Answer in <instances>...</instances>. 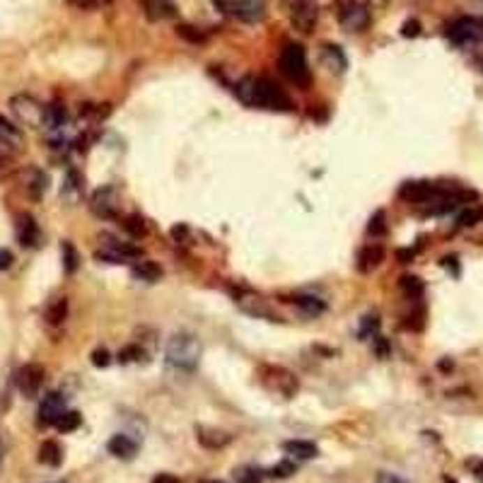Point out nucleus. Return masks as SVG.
I'll return each mask as SVG.
<instances>
[{
    "instance_id": "3",
    "label": "nucleus",
    "mask_w": 483,
    "mask_h": 483,
    "mask_svg": "<svg viewBox=\"0 0 483 483\" xmlns=\"http://www.w3.org/2000/svg\"><path fill=\"white\" fill-rule=\"evenodd\" d=\"M278 66H281L283 75L290 82H295L297 87H302V90L309 87V82H312V70H309L307 54H304V49L300 44H288L285 49H283Z\"/></svg>"
},
{
    "instance_id": "48",
    "label": "nucleus",
    "mask_w": 483,
    "mask_h": 483,
    "mask_svg": "<svg viewBox=\"0 0 483 483\" xmlns=\"http://www.w3.org/2000/svg\"><path fill=\"white\" fill-rule=\"evenodd\" d=\"M413 254H416L413 249H401L399 251V261H401V264H408V261L413 259Z\"/></svg>"
},
{
    "instance_id": "46",
    "label": "nucleus",
    "mask_w": 483,
    "mask_h": 483,
    "mask_svg": "<svg viewBox=\"0 0 483 483\" xmlns=\"http://www.w3.org/2000/svg\"><path fill=\"white\" fill-rule=\"evenodd\" d=\"M13 254H10L8 249H0V271H5V269H10L13 266Z\"/></svg>"
},
{
    "instance_id": "50",
    "label": "nucleus",
    "mask_w": 483,
    "mask_h": 483,
    "mask_svg": "<svg viewBox=\"0 0 483 483\" xmlns=\"http://www.w3.org/2000/svg\"><path fill=\"white\" fill-rule=\"evenodd\" d=\"M443 483H456V481H454V479H449V476H445Z\"/></svg>"
},
{
    "instance_id": "15",
    "label": "nucleus",
    "mask_w": 483,
    "mask_h": 483,
    "mask_svg": "<svg viewBox=\"0 0 483 483\" xmlns=\"http://www.w3.org/2000/svg\"><path fill=\"white\" fill-rule=\"evenodd\" d=\"M196 440L206 449H223L225 445H230L232 435L223 433V430H215V428H206V425H198V428H196Z\"/></svg>"
},
{
    "instance_id": "4",
    "label": "nucleus",
    "mask_w": 483,
    "mask_h": 483,
    "mask_svg": "<svg viewBox=\"0 0 483 483\" xmlns=\"http://www.w3.org/2000/svg\"><path fill=\"white\" fill-rule=\"evenodd\" d=\"M259 380L269 392H276V394H281V396H285V399L295 396V392H297L295 375H292L290 370H285V367L264 365V367H261V372H259Z\"/></svg>"
},
{
    "instance_id": "39",
    "label": "nucleus",
    "mask_w": 483,
    "mask_h": 483,
    "mask_svg": "<svg viewBox=\"0 0 483 483\" xmlns=\"http://www.w3.org/2000/svg\"><path fill=\"white\" fill-rule=\"evenodd\" d=\"M140 358H145V353H143V348H138V345H126V348L119 353V362H138Z\"/></svg>"
},
{
    "instance_id": "28",
    "label": "nucleus",
    "mask_w": 483,
    "mask_h": 483,
    "mask_svg": "<svg viewBox=\"0 0 483 483\" xmlns=\"http://www.w3.org/2000/svg\"><path fill=\"white\" fill-rule=\"evenodd\" d=\"M66 109L61 107V104H49L46 107V114H44V128L49 131V133H54V131H61L66 128Z\"/></svg>"
},
{
    "instance_id": "13",
    "label": "nucleus",
    "mask_w": 483,
    "mask_h": 483,
    "mask_svg": "<svg viewBox=\"0 0 483 483\" xmlns=\"http://www.w3.org/2000/svg\"><path fill=\"white\" fill-rule=\"evenodd\" d=\"M66 413V396L59 392H51L41 399L39 403V423L41 425H56V421Z\"/></svg>"
},
{
    "instance_id": "22",
    "label": "nucleus",
    "mask_w": 483,
    "mask_h": 483,
    "mask_svg": "<svg viewBox=\"0 0 483 483\" xmlns=\"http://www.w3.org/2000/svg\"><path fill=\"white\" fill-rule=\"evenodd\" d=\"M322 61H324V66H327L332 73H343L345 66H348V61H345L343 51H341L339 46H334V44H327V46H324Z\"/></svg>"
},
{
    "instance_id": "44",
    "label": "nucleus",
    "mask_w": 483,
    "mask_h": 483,
    "mask_svg": "<svg viewBox=\"0 0 483 483\" xmlns=\"http://www.w3.org/2000/svg\"><path fill=\"white\" fill-rule=\"evenodd\" d=\"M375 350L380 358H387V355H389V343H387L382 336H375Z\"/></svg>"
},
{
    "instance_id": "36",
    "label": "nucleus",
    "mask_w": 483,
    "mask_h": 483,
    "mask_svg": "<svg viewBox=\"0 0 483 483\" xmlns=\"http://www.w3.org/2000/svg\"><path fill=\"white\" fill-rule=\"evenodd\" d=\"M401 288H403V292H406V295H411V297H421L423 295V283H421V278H416V276H403L401 278Z\"/></svg>"
},
{
    "instance_id": "53",
    "label": "nucleus",
    "mask_w": 483,
    "mask_h": 483,
    "mask_svg": "<svg viewBox=\"0 0 483 483\" xmlns=\"http://www.w3.org/2000/svg\"><path fill=\"white\" fill-rule=\"evenodd\" d=\"M208 483H218V481H208Z\"/></svg>"
},
{
    "instance_id": "17",
    "label": "nucleus",
    "mask_w": 483,
    "mask_h": 483,
    "mask_svg": "<svg viewBox=\"0 0 483 483\" xmlns=\"http://www.w3.org/2000/svg\"><path fill=\"white\" fill-rule=\"evenodd\" d=\"M107 449L114 456H119V459H133L135 452H138V443H135V440H131L128 435L119 433V435H114V438L109 440Z\"/></svg>"
},
{
    "instance_id": "43",
    "label": "nucleus",
    "mask_w": 483,
    "mask_h": 483,
    "mask_svg": "<svg viewBox=\"0 0 483 483\" xmlns=\"http://www.w3.org/2000/svg\"><path fill=\"white\" fill-rule=\"evenodd\" d=\"M401 34L403 36H418L421 34V22H418V20H406L401 27Z\"/></svg>"
},
{
    "instance_id": "11",
    "label": "nucleus",
    "mask_w": 483,
    "mask_h": 483,
    "mask_svg": "<svg viewBox=\"0 0 483 483\" xmlns=\"http://www.w3.org/2000/svg\"><path fill=\"white\" fill-rule=\"evenodd\" d=\"M230 13L246 24H259L266 20L269 5H266V0H237L230 5Z\"/></svg>"
},
{
    "instance_id": "42",
    "label": "nucleus",
    "mask_w": 483,
    "mask_h": 483,
    "mask_svg": "<svg viewBox=\"0 0 483 483\" xmlns=\"http://www.w3.org/2000/svg\"><path fill=\"white\" fill-rule=\"evenodd\" d=\"M70 5H75V8H80V10H97V8H102V5H107L109 0H68Z\"/></svg>"
},
{
    "instance_id": "2",
    "label": "nucleus",
    "mask_w": 483,
    "mask_h": 483,
    "mask_svg": "<svg viewBox=\"0 0 483 483\" xmlns=\"http://www.w3.org/2000/svg\"><path fill=\"white\" fill-rule=\"evenodd\" d=\"M201 341L193 334H174L167 343L165 362L177 372H193L201 360Z\"/></svg>"
},
{
    "instance_id": "34",
    "label": "nucleus",
    "mask_w": 483,
    "mask_h": 483,
    "mask_svg": "<svg viewBox=\"0 0 483 483\" xmlns=\"http://www.w3.org/2000/svg\"><path fill=\"white\" fill-rule=\"evenodd\" d=\"M367 232H370L372 237H382V235L387 232V215H385V211H377L375 215H372L370 225H367Z\"/></svg>"
},
{
    "instance_id": "37",
    "label": "nucleus",
    "mask_w": 483,
    "mask_h": 483,
    "mask_svg": "<svg viewBox=\"0 0 483 483\" xmlns=\"http://www.w3.org/2000/svg\"><path fill=\"white\" fill-rule=\"evenodd\" d=\"M295 469H297L295 461L285 459V461H281V464L273 466V469H269V476H273V479H288V476L295 474Z\"/></svg>"
},
{
    "instance_id": "6",
    "label": "nucleus",
    "mask_w": 483,
    "mask_h": 483,
    "mask_svg": "<svg viewBox=\"0 0 483 483\" xmlns=\"http://www.w3.org/2000/svg\"><path fill=\"white\" fill-rule=\"evenodd\" d=\"M10 109H13L15 119H17L22 126H29V128H44L46 107H41L34 97H29V94H17V97L10 99Z\"/></svg>"
},
{
    "instance_id": "26",
    "label": "nucleus",
    "mask_w": 483,
    "mask_h": 483,
    "mask_svg": "<svg viewBox=\"0 0 483 483\" xmlns=\"http://www.w3.org/2000/svg\"><path fill=\"white\" fill-rule=\"evenodd\" d=\"M0 145H8L10 150H17L22 145V133L15 124L0 117Z\"/></svg>"
},
{
    "instance_id": "38",
    "label": "nucleus",
    "mask_w": 483,
    "mask_h": 483,
    "mask_svg": "<svg viewBox=\"0 0 483 483\" xmlns=\"http://www.w3.org/2000/svg\"><path fill=\"white\" fill-rule=\"evenodd\" d=\"M481 218H483V213L479 208H471V211H464L456 218V225H459V228H471V225H476Z\"/></svg>"
},
{
    "instance_id": "51",
    "label": "nucleus",
    "mask_w": 483,
    "mask_h": 483,
    "mask_svg": "<svg viewBox=\"0 0 483 483\" xmlns=\"http://www.w3.org/2000/svg\"><path fill=\"white\" fill-rule=\"evenodd\" d=\"M0 466H3V449H0Z\"/></svg>"
},
{
    "instance_id": "10",
    "label": "nucleus",
    "mask_w": 483,
    "mask_h": 483,
    "mask_svg": "<svg viewBox=\"0 0 483 483\" xmlns=\"http://www.w3.org/2000/svg\"><path fill=\"white\" fill-rule=\"evenodd\" d=\"M15 385H17V389L27 399H34L36 394H39L41 385H44V367H41L39 362H27V365H22L17 370V375H15Z\"/></svg>"
},
{
    "instance_id": "16",
    "label": "nucleus",
    "mask_w": 483,
    "mask_h": 483,
    "mask_svg": "<svg viewBox=\"0 0 483 483\" xmlns=\"http://www.w3.org/2000/svg\"><path fill=\"white\" fill-rule=\"evenodd\" d=\"M438 191H440V186H435V184H430V181H408V184H403L401 196L408 198V201L425 203L430 196H435Z\"/></svg>"
},
{
    "instance_id": "30",
    "label": "nucleus",
    "mask_w": 483,
    "mask_h": 483,
    "mask_svg": "<svg viewBox=\"0 0 483 483\" xmlns=\"http://www.w3.org/2000/svg\"><path fill=\"white\" fill-rule=\"evenodd\" d=\"M77 266H80V256H77L75 246H73L70 242H63V271H66L68 276H73V273L77 271Z\"/></svg>"
},
{
    "instance_id": "32",
    "label": "nucleus",
    "mask_w": 483,
    "mask_h": 483,
    "mask_svg": "<svg viewBox=\"0 0 483 483\" xmlns=\"http://www.w3.org/2000/svg\"><path fill=\"white\" fill-rule=\"evenodd\" d=\"M235 479H237V483H261L264 471L256 469V466H239V469H235Z\"/></svg>"
},
{
    "instance_id": "35",
    "label": "nucleus",
    "mask_w": 483,
    "mask_h": 483,
    "mask_svg": "<svg viewBox=\"0 0 483 483\" xmlns=\"http://www.w3.org/2000/svg\"><path fill=\"white\" fill-rule=\"evenodd\" d=\"M177 34H179L181 39L191 41V44H203V41H206V34H203L201 29L191 27V24H179V27H177Z\"/></svg>"
},
{
    "instance_id": "9",
    "label": "nucleus",
    "mask_w": 483,
    "mask_h": 483,
    "mask_svg": "<svg viewBox=\"0 0 483 483\" xmlns=\"http://www.w3.org/2000/svg\"><path fill=\"white\" fill-rule=\"evenodd\" d=\"M121 208V193L117 186L107 184V186L97 188L90 198V211L102 220H114Z\"/></svg>"
},
{
    "instance_id": "45",
    "label": "nucleus",
    "mask_w": 483,
    "mask_h": 483,
    "mask_svg": "<svg viewBox=\"0 0 483 483\" xmlns=\"http://www.w3.org/2000/svg\"><path fill=\"white\" fill-rule=\"evenodd\" d=\"M377 483H406V481L396 474H389V471H380L377 474Z\"/></svg>"
},
{
    "instance_id": "23",
    "label": "nucleus",
    "mask_w": 483,
    "mask_h": 483,
    "mask_svg": "<svg viewBox=\"0 0 483 483\" xmlns=\"http://www.w3.org/2000/svg\"><path fill=\"white\" fill-rule=\"evenodd\" d=\"M131 276H133L135 281H143V283H157L162 278V269L155 261H138V264L131 269Z\"/></svg>"
},
{
    "instance_id": "12",
    "label": "nucleus",
    "mask_w": 483,
    "mask_h": 483,
    "mask_svg": "<svg viewBox=\"0 0 483 483\" xmlns=\"http://www.w3.org/2000/svg\"><path fill=\"white\" fill-rule=\"evenodd\" d=\"M135 256H140V249L128 244H117L114 239L104 242L102 249L94 251V259L104 261V264H126V261L135 259Z\"/></svg>"
},
{
    "instance_id": "1",
    "label": "nucleus",
    "mask_w": 483,
    "mask_h": 483,
    "mask_svg": "<svg viewBox=\"0 0 483 483\" xmlns=\"http://www.w3.org/2000/svg\"><path fill=\"white\" fill-rule=\"evenodd\" d=\"M235 94H237L239 102L246 104V107L271 109V112H292L290 97L276 82L269 80V77H261V75L242 77L237 87H235Z\"/></svg>"
},
{
    "instance_id": "20",
    "label": "nucleus",
    "mask_w": 483,
    "mask_h": 483,
    "mask_svg": "<svg viewBox=\"0 0 483 483\" xmlns=\"http://www.w3.org/2000/svg\"><path fill=\"white\" fill-rule=\"evenodd\" d=\"M239 307L244 309L246 314H251V317H266L271 319V322H276L278 317H273V312L269 309V304H266L264 300H259V297L249 295V297H237Z\"/></svg>"
},
{
    "instance_id": "25",
    "label": "nucleus",
    "mask_w": 483,
    "mask_h": 483,
    "mask_svg": "<svg viewBox=\"0 0 483 483\" xmlns=\"http://www.w3.org/2000/svg\"><path fill=\"white\" fill-rule=\"evenodd\" d=\"M61 196L66 198L68 203H77V201H80V196H82V177L77 174L75 170L68 172L66 184H63V188H61Z\"/></svg>"
},
{
    "instance_id": "41",
    "label": "nucleus",
    "mask_w": 483,
    "mask_h": 483,
    "mask_svg": "<svg viewBox=\"0 0 483 483\" xmlns=\"http://www.w3.org/2000/svg\"><path fill=\"white\" fill-rule=\"evenodd\" d=\"M109 362H112V355H109L107 348H97L92 353V365L94 367H107Z\"/></svg>"
},
{
    "instance_id": "18",
    "label": "nucleus",
    "mask_w": 483,
    "mask_h": 483,
    "mask_svg": "<svg viewBox=\"0 0 483 483\" xmlns=\"http://www.w3.org/2000/svg\"><path fill=\"white\" fill-rule=\"evenodd\" d=\"M382 261H385V249H382L380 244H367L358 254V271L370 273L372 269H377Z\"/></svg>"
},
{
    "instance_id": "7",
    "label": "nucleus",
    "mask_w": 483,
    "mask_h": 483,
    "mask_svg": "<svg viewBox=\"0 0 483 483\" xmlns=\"http://www.w3.org/2000/svg\"><path fill=\"white\" fill-rule=\"evenodd\" d=\"M449 41L456 46H471L483 41V20L481 17H459L447 27Z\"/></svg>"
},
{
    "instance_id": "40",
    "label": "nucleus",
    "mask_w": 483,
    "mask_h": 483,
    "mask_svg": "<svg viewBox=\"0 0 483 483\" xmlns=\"http://www.w3.org/2000/svg\"><path fill=\"white\" fill-rule=\"evenodd\" d=\"M377 327H380V322H377V317H365V319H362V327H360L358 336H360L362 341L370 339V336H375Z\"/></svg>"
},
{
    "instance_id": "52",
    "label": "nucleus",
    "mask_w": 483,
    "mask_h": 483,
    "mask_svg": "<svg viewBox=\"0 0 483 483\" xmlns=\"http://www.w3.org/2000/svg\"><path fill=\"white\" fill-rule=\"evenodd\" d=\"M479 66H481V68H483V59H479Z\"/></svg>"
},
{
    "instance_id": "33",
    "label": "nucleus",
    "mask_w": 483,
    "mask_h": 483,
    "mask_svg": "<svg viewBox=\"0 0 483 483\" xmlns=\"http://www.w3.org/2000/svg\"><path fill=\"white\" fill-rule=\"evenodd\" d=\"M121 225H124L126 232H131L133 237H143V235H145V223H143V218H140V215H135V213L121 220Z\"/></svg>"
},
{
    "instance_id": "21",
    "label": "nucleus",
    "mask_w": 483,
    "mask_h": 483,
    "mask_svg": "<svg viewBox=\"0 0 483 483\" xmlns=\"http://www.w3.org/2000/svg\"><path fill=\"white\" fill-rule=\"evenodd\" d=\"M283 449L295 459H312V456L319 454L317 445L307 443V440H288V443H283Z\"/></svg>"
},
{
    "instance_id": "14",
    "label": "nucleus",
    "mask_w": 483,
    "mask_h": 483,
    "mask_svg": "<svg viewBox=\"0 0 483 483\" xmlns=\"http://www.w3.org/2000/svg\"><path fill=\"white\" fill-rule=\"evenodd\" d=\"M15 235H17V242L22 246H39V239H41L39 225H36V220L29 213L17 215V220H15Z\"/></svg>"
},
{
    "instance_id": "49",
    "label": "nucleus",
    "mask_w": 483,
    "mask_h": 483,
    "mask_svg": "<svg viewBox=\"0 0 483 483\" xmlns=\"http://www.w3.org/2000/svg\"><path fill=\"white\" fill-rule=\"evenodd\" d=\"M155 483H177L174 476H167V474H162V476H157Z\"/></svg>"
},
{
    "instance_id": "29",
    "label": "nucleus",
    "mask_w": 483,
    "mask_h": 483,
    "mask_svg": "<svg viewBox=\"0 0 483 483\" xmlns=\"http://www.w3.org/2000/svg\"><path fill=\"white\" fill-rule=\"evenodd\" d=\"M66 314H68V300L66 297H59V300H54L46 307V322L59 327V324H63V319H66Z\"/></svg>"
},
{
    "instance_id": "19",
    "label": "nucleus",
    "mask_w": 483,
    "mask_h": 483,
    "mask_svg": "<svg viewBox=\"0 0 483 483\" xmlns=\"http://www.w3.org/2000/svg\"><path fill=\"white\" fill-rule=\"evenodd\" d=\"M145 15L150 22H160V20H172L177 10L174 5H170V0H145Z\"/></svg>"
},
{
    "instance_id": "5",
    "label": "nucleus",
    "mask_w": 483,
    "mask_h": 483,
    "mask_svg": "<svg viewBox=\"0 0 483 483\" xmlns=\"http://www.w3.org/2000/svg\"><path fill=\"white\" fill-rule=\"evenodd\" d=\"M290 24L302 34H312L319 20V5L317 0H285Z\"/></svg>"
},
{
    "instance_id": "47",
    "label": "nucleus",
    "mask_w": 483,
    "mask_h": 483,
    "mask_svg": "<svg viewBox=\"0 0 483 483\" xmlns=\"http://www.w3.org/2000/svg\"><path fill=\"white\" fill-rule=\"evenodd\" d=\"M469 469L474 471V476L483 483V461H476V459H471L469 461Z\"/></svg>"
},
{
    "instance_id": "27",
    "label": "nucleus",
    "mask_w": 483,
    "mask_h": 483,
    "mask_svg": "<svg viewBox=\"0 0 483 483\" xmlns=\"http://www.w3.org/2000/svg\"><path fill=\"white\" fill-rule=\"evenodd\" d=\"M290 302H295L297 309H302L307 317H319V314L327 312V302L319 300V297H312V295H295Z\"/></svg>"
},
{
    "instance_id": "8",
    "label": "nucleus",
    "mask_w": 483,
    "mask_h": 483,
    "mask_svg": "<svg viewBox=\"0 0 483 483\" xmlns=\"http://www.w3.org/2000/svg\"><path fill=\"white\" fill-rule=\"evenodd\" d=\"M339 24L350 34H360L370 27V10L358 0H345L339 8Z\"/></svg>"
},
{
    "instance_id": "31",
    "label": "nucleus",
    "mask_w": 483,
    "mask_h": 483,
    "mask_svg": "<svg viewBox=\"0 0 483 483\" xmlns=\"http://www.w3.org/2000/svg\"><path fill=\"white\" fill-rule=\"evenodd\" d=\"M82 423V416L77 411H66L63 416L56 421V428L61 430V433H73V430H77Z\"/></svg>"
},
{
    "instance_id": "24",
    "label": "nucleus",
    "mask_w": 483,
    "mask_h": 483,
    "mask_svg": "<svg viewBox=\"0 0 483 483\" xmlns=\"http://www.w3.org/2000/svg\"><path fill=\"white\" fill-rule=\"evenodd\" d=\"M39 461L46 466H61L63 461V447L56 440H44L39 447Z\"/></svg>"
}]
</instances>
